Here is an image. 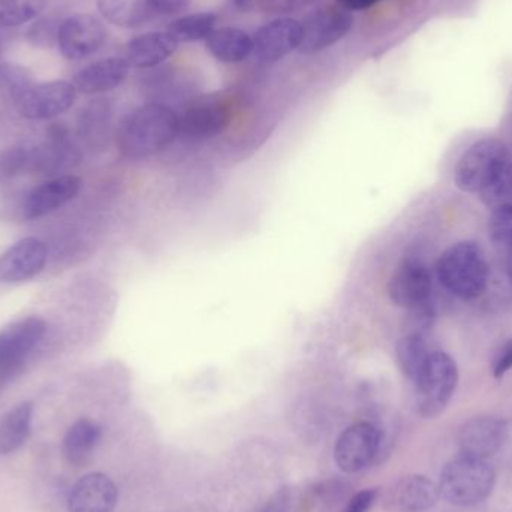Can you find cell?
I'll return each instance as SVG.
<instances>
[{
	"instance_id": "d4e9b609",
	"label": "cell",
	"mask_w": 512,
	"mask_h": 512,
	"mask_svg": "<svg viewBox=\"0 0 512 512\" xmlns=\"http://www.w3.org/2000/svg\"><path fill=\"white\" fill-rule=\"evenodd\" d=\"M430 354L432 351L423 334L408 333L396 345L397 364L412 384L426 366Z\"/></svg>"
},
{
	"instance_id": "d6a6232c",
	"label": "cell",
	"mask_w": 512,
	"mask_h": 512,
	"mask_svg": "<svg viewBox=\"0 0 512 512\" xmlns=\"http://www.w3.org/2000/svg\"><path fill=\"white\" fill-rule=\"evenodd\" d=\"M32 84H35V77L26 66L17 65V63H0V87L6 90L12 99L17 98Z\"/></svg>"
},
{
	"instance_id": "d590c367",
	"label": "cell",
	"mask_w": 512,
	"mask_h": 512,
	"mask_svg": "<svg viewBox=\"0 0 512 512\" xmlns=\"http://www.w3.org/2000/svg\"><path fill=\"white\" fill-rule=\"evenodd\" d=\"M409 310V333L426 334L432 328L433 322H435L436 312L435 306H433L432 300L426 301V303L418 304V306L411 307Z\"/></svg>"
},
{
	"instance_id": "f1b7e54d",
	"label": "cell",
	"mask_w": 512,
	"mask_h": 512,
	"mask_svg": "<svg viewBox=\"0 0 512 512\" xmlns=\"http://www.w3.org/2000/svg\"><path fill=\"white\" fill-rule=\"evenodd\" d=\"M481 201L487 209L501 210L512 207V162L508 161L496 176L480 191Z\"/></svg>"
},
{
	"instance_id": "836d02e7",
	"label": "cell",
	"mask_w": 512,
	"mask_h": 512,
	"mask_svg": "<svg viewBox=\"0 0 512 512\" xmlns=\"http://www.w3.org/2000/svg\"><path fill=\"white\" fill-rule=\"evenodd\" d=\"M30 168V150L11 147L0 153V179H11Z\"/></svg>"
},
{
	"instance_id": "8fae6325",
	"label": "cell",
	"mask_w": 512,
	"mask_h": 512,
	"mask_svg": "<svg viewBox=\"0 0 512 512\" xmlns=\"http://www.w3.org/2000/svg\"><path fill=\"white\" fill-rule=\"evenodd\" d=\"M233 120V108L222 99H203L179 116V137L203 141L222 134Z\"/></svg>"
},
{
	"instance_id": "ac0fdd59",
	"label": "cell",
	"mask_w": 512,
	"mask_h": 512,
	"mask_svg": "<svg viewBox=\"0 0 512 512\" xmlns=\"http://www.w3.org/2000/svg\"><path fill=\"white\" fill-rule=\"evenodd\" d=\"M116 484L101 472L84 475L72 487L68 512H114L117 505Z\"/></svg>"
},
{
	"instance_id": "52a82bcc",
	"label": "cell",
	"mask_w": 512,
	"mask_h": 512,
	"mask_svg": "<svg viewBox=\"0 0 512 512\" xmlns=\"http://www.w3.org/2000/svg\"><path fill=\"white\" fill-rule=\"evenodd\" d=\"M77 90L68 81L35 83L14 98L21 116L30 120H50L68 111L74 105Z\"/></svg>"
},
{
	"instance_id": "4dcf8cb0",
	"label": "cell",
	"mask_w": 512,
	"mask_h": 512,
	"mask_svg": "<svg viewBox=\"0 0 512 512\" xmlns=\"http://www.w3.org/2000/svg\"><path fill=\"white\" fill-rule=\"evenodd\" d=\"M48 0H0V29H14L35 20Z\"/></svg>"
},
{
	"instance_id": "74e56055",
	"label": "cell",
	"mask_w": 512,
	"mask_h": 512,
	"mask_svg": "<svg viewBox=\"0 0 512 512\" xmlns=\"http://www.w3.org/2000/svg\"><path fill=\"white\" fill-rule=\"evenodd\" d=\"M192 0H144L150 18L171 17L182 14L191 6Z\"/></svg>"
},
{
	"instance_id": "cb8c5ba5",
	"label": "cell",
	"mask_w": 512,
	"mask_h": 512,
	"mask_svg": "<svg viewBox=\"0 0 512 512\" xmlns=\"http://www.w3.org/2000/svg\"><path fill=\"white\" fill-rule=\"evenodd\" d=\"M33 405L23 402L0 421V457L9 456L26 444L32 426Z\"/></svg>"
},
{
	"instance_id": "7c38bea8",
	"label": "cell",
	"mask_w": 512,
	"mask_h": 512,
	"mask_svg": "<svg viewBox=\"0 0 512 512\" xmlns=\"http://www.w3.org/2000/svg\"><path fill=\"white\" fill-rule=\"evenodd\" d=\"M507 421L495 415H480L466 421L457 435L460 454L487 460L507 441Z\"/></svg>"
},
{
	"instance_id": "60d3db41",
	"label": "cell",
	"mask_w": 512,
	"mask_h": 512,
	"mask_svg": "<svg viewBox=\"0 0 512 512\" xmlns=\"http://www.w3.org/2000/svg\"><path fill=\"white\" fill-rule=\"evenodd\" d=\"M262 512H292V493L288 487H282L277 490L267 504H265Z\"/></svg>"
},
{
	"instance_id": "f546056e",
	"label": "cell",
	"mask_w": 512,
	"mask_h": 512,
	"mask_svg": "<svg viewBox=\"0 0 512 512\" xmlns=\"http://www.w3.org/2000/svg\"><path fill=\"white\" fill-rule=\"evenodd\" d=\"M348 490L349 484H346L345 481L330 480L315 484L304 499V508L309 512L331 511L346 498Z\"/></svg>"
},
{
	"instance_id": "e575fe53",
	"label": "cell",
	"mask_w": 512,
	"mask_h": 512,
	"mask_svg": "<svg viewBox=\"0 0 512 512\" xmlns=\"http://www.w3.org/2000/svg\"><path fill=\"white\" fill-rule=\"evenodd\" d=\"M489 237L495 245L512 248V207L495 210L489 221Z\"/></svg>"
},
{
	"instance_id": "8d00e7d4",
	"label": "cell",
	"mask_w": 512,
	"mask_h": 512,
	"mask_svg": "<svg viewBox=\"0 0 512 512\" xmlns=\"http://www.w3.org/2000/svg\"><path fill=\"white\" fill-rule=\"evenodd\" d=\"M316 0H255V6L265 14L286 15L309 8Z\"/></svg>"
},
{
	"instance_id": "ffe728a7",
	"label": "cell",
	"mask_w": 512,
	"mask_h": 512,
	"mask_svg": "<svg viewBox=\"0 0 512 512\" xmlns=\"http://www.w3.org/2000/svg\"><path fill=\"white\" fill-rule=\"evenodd\" d=\"M81 180L75 176H62L33 189L24 201L23 215L26 219H39L56 212L77 197Z\"/></svg>"
},
{
	"instance_id": "6da1fadb",
	"label": "cell",
	"mask_w": 512,
	"mask_h": 512,
	"mask_svg": "<svg viewBox=\"0 0 512 512\" xmlns=\"http://www.w3.org/2000/svg\"><path fill=\"white\" fill-rule=\"evenodd\" d=\"M179 137V116L164 104H147L123 117L117 147L129 159L158 155Z\"/></svg>"
},
{
	"instance_id": "3957f363",
	"label": "cell",
	"mask_w": 512,
	"mask_h": 512,
	"mask_svg": "<svg viewBox=\"0 0 512 512\" xmlns=\"http://www.w3.org/2000/svg\"><path fill=\"white\" fill-rule=\"evenodd\" d=\"M496 472L487 460L462 456L448 462L441 471L439 495L456 507H474L492 495Z\"/></svg>"
},
{
	"instance_id": "b9f144b4",
	"label": "cell",
	"mask_w": 512,
	"mask_h": 512,
	"mask_svg": "<svg viewBox=\"0 0 512 512\" xmlns=\"http://www.w3.org/2000/svg\"><path fill=\"white\" fill-rule=\"evenodd\" d=\"M336 2L339 3L340 8L346 9V11H364L382 0H336Z\"/></svg>"
},
{
	"instance_id": "2e32d148",
	"label": "cell",
	"mask_w": 512,
	"mask_h": 512,
	"mask_svg": "<svg viewBox=\"0 0 512 512\" xmlns=\"http://www.w3.org/2000/svg\"><path fill=\"white\" fill-rule=\"evenodd\" d=\"M78 158L80 152L72 141L69 129L63 123H53L48 129L47 143L30 149L29 171L53 174L74 164Z\"/></svg>"
},
{
	"instance_id": "4fadbf2b",
	"label": "cell",
	"mask_w": 512,
	"mask_h": 512,
	"mask_svg": "<svg viewBox=\"0 0 512 512\" xmlns=\"http://www.w3.org/2000/svg\"><path fill=\"white\" fill-rule=\"evenodd\" d=\"M433 279L426 262L418 258H406L388 282V295L397 306L411 307L432 300Z\"/></svg>"
},
{
	"instance_id": "83f0119b",
	"label": "cell",
	"mask_w": 512,
	"mask_h": 512,
	"mask_svg": "<svg viewBox=\"0 0 512 512\" xmlns=\"http://www.w3.org/2000/svg\"><path fill=\"white\" fill-rule=\"evenodd\" d=\"M111 107L105 99H95L81 110L78 132L89 144L104 140L110 131Z\"/></svg>"
},
{
	"instance_id": "d6986e66",
	"label": "cell",
	"mask_w": 512,
	"mask_h": 512,
	"mask_svg": "<svg viewBox=\"0 0 512 512\" xmlns=\"http://www.w3.org/2000/svg\"><path fill=\"white\" fill-rule=\"evenodd\" d=\"M131 65L123 57H105L96 60L74 75L75 90L84 95H99L111 92L125 83Z\"/></svg>"
},
{
	"instance_id": "9a60e30c",
	"label": "cell",
	"mask_w": 512,
	"mask_h": 512,
	"mask_svg": "<svg viewBox=\"0 0 512 512\" xmlns=\"http://www.w3.org/2000/svg\"><path fill=\"white\" fill-rule=\"evenodd\" d=\"M47 264V246L27 237L0 255V282L21 283L33 279Z\"/></svg>"
},
{
	"instance_id": "8992f818",
	"label": "cell",
	"mask_w": 512,
	"mask_h": 512,
	"mask_svg": "<svg viewBox=\"0 0 512 512\" xmlns=\"http://www.w3.org/2000/svg\"><path fill=\"white\" fill-rule=\"evenodd\" d=\"M382 447V433L372 423H357L343 430L334 447V460L340 471L357 474L369 468Z\"/></svg>"
},
{
	"instance_id": "30bf717a",
	"label": "cell",
	"mask_w": 512,
	"mask_h": 512,
	"mask_svg": "<svg viewBox=\"0 0 512 512\" xmlns=\"http://www.w3.org/2000/svg\"><path fill=\"white\" fill-rule=\"evenodd\" d=\"M108 38L107 27L90 14H75L63 20L60 26V53L68 60H83L104 47Z\"/></svg>"
},
{
	"instance_id": "ab89813d",
	"label": "cell",
	"mask_w": 512,
	"mask_h": 512,
	"mask_svg": "<svg viewBox=\"0 0 512 512\" xmlns=\"http://www.w3.org/2000/svg\"><path fill=\"white\" fill-rule=\"evenodd\" d=\"M512 369V339L507 340L499 349L493 360V376L496 379L504 378Z\"/></svg>"
},
{
	"instance_id": "5bb4252c",
	"label": "cell",
	"mask_w": 512,
	"mask_h": 512,
	"mask_svg": "<svg viewBox=\"0 0 512 512\" xmlns=\"http://www.w3.org/2000/svg\"><path fill=\"white\" fill-rule=\"evenodd\" d=\"M303 39L300 21L289 17L274 18L256 30L254 54L264 63H276L298 50Z\"/></svg>"
},
{
	"instance_id": "603a6c76",
	"label": "cell",
	"mask_w": 512,
	"mask_h": 512,
	"mask_svg": "<svg viewBox=\"0 0 512 512\" xmlns=\"http://www.w3.org/2000/svg\"><path fill=\"white\" fill-rule=\"evenodd\" d=\"M102 430L95 421L81 418L75 421L63 439V456L74 466L89 462L101 442Z\"/></svg>"
},
{
	"instance_id": "44dd1931",
	"label": "cell",
	"mask_w": 512,
	"mask_h": 512,
	"mask_svg": "<svg viewBox=\"0 0 512 512\" xmlns=\"http://www.w3.org/2000/svg\"><path fill=\"white\" fill-rule=\"evenodd\" d=\"M177 44L167 32H150L135 36L125 45L123 59L138 69H150L170 59L177 51Z\"/></svg>"
},
{
	"instance_id": "7a4b0ae2",
	"label": "cell",
	"mask_w": 512,
	"mask_h": 512,
	"mask_svg": "<svg viewBox=\"0 0 512 512\" xmlns=\"http://www.w3.org/2000/svg\"><path fill=\"white\" fill-rule=\"evenodd\" d=\"M439 282L463 300L480 297L489 282V264L483 249L474 242L450 246L436 265Z\"/></svg>"
},
{
	"instance_id": "ee69618b",
	"label": "cell",
	"mask_w": 512,
	"mask_h": 512,
	"mask_svg": "<svg viewBox=\"0 0 512 512\" xmlns=\"http://www.w3.org/2000/svg\"><path fill=\"white\" fill-rule=\"evenodd\" d=\"M507 273L508 277H510V282L512 285V248L508 249Z\"/></svg>"
},
{
	"instance_id": "f35d334b",
	"label": "cell",
	"mask_w": 512,
	"mask_h": 512,
	"mask_svg": "<svg viewBox=\"0 0 512 512\" xmlns=\"http://www.w3.org/2000/svg\"><path fill=\"white\" fill-rule=\"evenodd\" d=\"M378 489H366L352 496L339 512H369L378 501Z\"/></svg>"
},
{
	"instance_id": "277c9868",
	"label": "cell",
	"mask_w": 512,
	"mask_h": 512,
	"mask_svg": "<svg viewBox=\"0 0 512 512\" xmlns=\"http://www.w3.org/2000/svg\"><path fill=\"white\" fill-rule=\"evenodd\" d=\"M459 385L456 361L442 351H432L415 379V405L424 418H435L447 408Z\"/></svg>"
},
{
	"instance_id": "ba28073f",
	"label": "cell",
	"mask_w": 512,
	"mask_h": 512,
	"mask_svg": "<svg viewBox=\"0 0 512 512\" xmlns=\"http://www.w3.org/2000/svg\"><path fill=\"white\" fill-rule=\"evenodd\" d=\"M47 324L39 316H27L0 331V379L20 369L27 355L39 345Z\"/></svg>"
},
{
	"instance_id": "484cf974",
	"label": "cell",
	"mask_w": 512,
	"mask_h": 512,
	"mask_svg": "<svg viewBox=\"0 0 512 512\" xmlns=\"http://www.w3.org/2000/svg\"><path fill=\"white\" fill-rule=\"evenodd\" d=\"M218 15L215 12H194V14L182 15L171 21L167 27V33L177 44L188 42L206 41L213 30L216 29Z\"/></svg>"
},
{
	"instance_id": "5b68a950",
	"label": "cell",
	"mask_w": 512,
	"mask_h": 512,
	"mask_svg": "<svg viewBox=\"0 0 512 512\" xmlns=\"http://www.w3.org/2000/svg\"><path fill=\"white\" fill-rule=\"evenodd\" d=\"M508 162V149L496 138H484L472 144L454 170V183L460 191L480 192Z\"/></svg>"
},
{
	"instance_id": "e0dca14e",
	"label": "cell",
	"mask_w": 512,
	"mask_h": 512,
	"mask_svg": "<svg viewBox=\"0 0 512 512\" xmlns=\"http://www.w3.org/2000/svg\"><path fill=\"white\" fill-rule=\"evenodd\" d=\"M438 484L423 475L400 478L387 490L385 508L394 512H423L438 504Z\"/></svg>"
},
{
	"instance_id": "4316f807",
	"label": "cell",
	"mask_w": 512,
	"mask_h": 512,
	"mask_svg": "<svg viewBox=\"0 0 512 512\" xmlns=\"http://www.w3.org/2000/svg\"><path fill=\"white\" fill-rule=\"evenodd\" d=\"M98 11L114 26L135 29L152 21L144 0H98Z\"/></svg>"
},
{
	"instance_id": "7402d4cb",
	"label": "cell",
	"mask_w": 512,
	"mask_h": 512,
	"mask_svg": "<svg viewBox=\"0 0 512 512\" xmlns=\"http://www.w3.org/2000/svg\"><path fill=\"white\" fill-rule=\"evenodd\" d=\"M206 47L219 62L240 63L254 53V38L237 27H221L206 39Z\"/></svg>"
},
{
	"instance_id": "7bdbcfd3",
	"label": "cell",
	"mask_w": 512,
	"mask_h": 512,
	"mask_svg": "<svg viewBox=\"0 0 512 512\" xmlns=\"http://www.w3.org/2000/svg\"><path fill=\"white\" fill-rule=\"evenodd\" d=\"M233 5L236 6L240 11H249L254 8L255 0H233Z\"/></svg>"
},
{
	"instance_id": "1f68e13d",
	"label": "cell",
	"mask_w": 512,
	"mask_h": 512,
	"mask_svg": "<svg viewBox=\"0 0 512 512\" xmlns=\"http://www.w3.org/2000/svg\"><path fill=\"white\" fill-rule=\"evenodd\" d=\"M62 18L56 15H45L38 18L30 24L26 32V39L32 47L36 48H53L59 44L60 26H62Z\"/></svg>"
},
{
	"instance_id": "9c48e42d",
	"label": "cell",
	"mask_w": 512,
	"mask_h": 512,
	"mask_svg": "<svg viewBox=\"0 0 512 512\" xmlns=\"http://www.w3.org/2000/svg\"><path fill=\"white\" fill-rule=\"evenodd\" d=\"M301 26L303 39L298 50L304 54H315L342 41L351 32L354 17L343 8L318 9L307 15Z\"/></svg>"
}]
</instances>
